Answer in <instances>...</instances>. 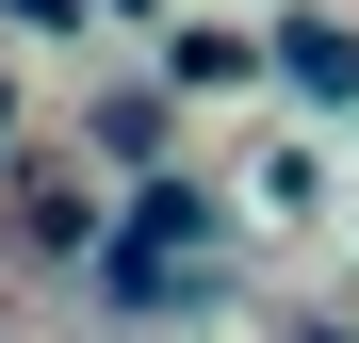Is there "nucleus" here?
Here are the masks:
<instances>
[{
    "label": "nucleus",
    "mask_w": 359,
    "mask_h": 343,
    "mask_svg": "<svg viewBox=\"0 0 359 343\" xmlns=\"http://www.w3.org/2000/svg\"><path fill=\"white\" fill-rule=\"evenodd\" d=\"M262 66H294V98H327V114H343V98H359V33H343V17H294Z\"/></svg>",
    "instance_id": "obj_1"
},
{
    "label": "nucleus",
    "mask_w": 359,
    "mask_h": 343,
    "mask_svg": "<svg viewBox=\"0 0 359 343\" xmlns=\"http://www.w3.org/2000/svg\"><path fill=\"white\" fill-rule=\"evenodd\" d=\"M82 180H66V163H17V246H82Z\"/></svg>",
    "instance_id": "obj_3"
},
{
    "label": "nucleus",
    "mask_w": 359,
    "mask_h": 343,
    "mask_svg": "<svg viewBox=\"0 0 359 343\" xmlns=\"http://www.w3.org/2000/svg\"><path fill=\"white\" fill-rule=\"evenodd\" d=\"M163 82L180 98H229V82H262V49L245 33H163Z\"/></svg>",
    "instance_id": "obj_2"
}]
</instances>
